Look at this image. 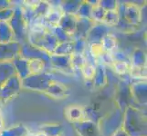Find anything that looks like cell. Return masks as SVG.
<instances>
[{
  "label": "cell",
  "mask_w": 147,
  "mask_h": 136,
  "mask_svg": "<svg viewBox=\"0 0 147 136\" xmlns=\"http://www.w3.org/2000/svg\"><path fill=\"white\" fill-rule=\"evenodd\" d=\"M66 115L69 119V121H75V122H79L82 118L84 115V112L82 108L76 107V106H71L69 107L66 110Z\"/></svg>",
  "instance_id": "6da1fadb"
},
{
  "label": "cell",
  "mask_w": 147,
  "mask_h": 136,
  "mask_svg": "<svg viewBox=\"0 0 147 136\" xmlns=\"http://www.w3.org/2000/svg\"><path fill=\"white\" fill-rule=\"evenodd\" d=\"M116 44L117 42H116L115 37L111 34H107L102 38V42L100 43V45L105 52L111 53L115 48Z\"/></svg>",
  "instance_id": "7a4b0ae2"
},
{
  "label": "cell",
  "mask_w": 147,
  "mask_h": 136,
  "mask_svg": "<svg viewBox=\"0 0 147 136\" xmlns=\"http://www.w3.org/2000/svg\"><path fill=\"white\" fill-rule=\"evenodd\" d=\"M113 64L114 66L115 71L118 74H125L126 72H128L131 69L129 64L123 61H114Z\"/></svg>",
  "instance_id": "3957f363"
},
{
  "label": "cell",
  "mask_w": 147,
  "mask_h": 136,
  "mask_svg": "<svg viewBox=\"0 0 147 136\" xmlns=\"http://www.w3.org/2000/svg\"><path fill=\"white\" fill-rule=\"evenodd\" d=\"M117 14H116L115 10H108L105 12V16L102 21L106 22L108 25H113L117 23Z\"/></svg>",
  "instance_id": "277c9868"
},
{
  "label": "cell",
  "mask_w": 147,
  "mask_h": 136,
  "mask_svg": "<svg viewBox=\"0 0 147 136\" xmlns=\"http://www.w3.org/2000/svg\"><path fill=\"white\" fill-rule=\"evenodd\" d=\"M82 71L86 78H92L95 74V67H93L92 65L86 63L82 66Z\"/></svg>",
  "instance_id": "5b68a950"
},
{
  "label": "cell",
  "mask_w": 147,
  "mask_h": 136,
  "mask_svg": "<svg viewBox=\"0 0 147 136\" xmlns=\"http://www.w3.org/2000/svg\"><path fill=\"white\" fill-rule=\"evenodd\" d=\"M44 135H45V133H38L37 136H44ZM46 136H47V135H46Z\"/></svg>",
  "instance_id": "8992f818"
}]
</instances>
